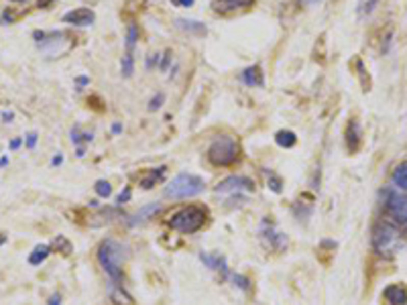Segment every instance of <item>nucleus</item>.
<instances>
[{"label":"nucleus","instance_id":"1","mask_svg":"<svg viewBox=\"0 0 407 305\" xmlns=\"http://www.w3.org/2000/svg\"><path fill=\"white\" fill-rule=\"evenodd\" d=\"M371 242H373L375 252L383 259H395L401 252V248H405L401 230L393 226L391 222H377L373 228Z\"/></svg>","mask_w":407,"mask_h":305},{"label":"nucleus","instance_id":"2","mask_svg":"<svg viewBox=\"0 0 407 305\" xmlns=\"http://www.w3.org/2000/svg\"><path fill=\"white\" fill-rule=\"evenodd\" d=\"M129 250L126 246H122L120 242L106 238L100 246H98V263L102 265L104 273L108 275V279L112 281V285H122V263L126 261Z\"/></svg>","mask_w":407,"mask_h":305},{"label":"nucleus","instance_id":"3","mask_svg":"<svg viewBox=\"0 0 407 305\" xmlns=\"http://www.w3.org/2000/svg\"><path fill=\"white\" fill-rule=\"evenodd\" d=\"M206 155H208V161L214 167H230L240 159V145H238L236 139L222 135V137H216L212 141Z\"/></svg>","mask_w":407,"mask_h":305},{"label":"nucleus","instance_id":"4","mask_svg":"<svg viewBox=\"0 0 407 305\" xmlns=\"http://www.w3.org/2000/svg\"><path fill=\"white\" fill-rule=\"evenodd\" d=\"M208 222V210L204 206H198V204H192L184 210H180L171 220H169V226L171 230L175 232H182V234H194L198 230H202Z\"/></svg>","mask_w":407,"mask_h":305},{"label":"nucleus","instance_id":"5","mask_svg":"<svg viewBox=\"0 0 407 305\" xmlns=\"http://www.w3.org/2000/svg\"><path fill=\"white\" fill-rule=\"evenodd\" d=\"M35 43L39 45L41 51H45L49 57H59L63 53H67L73 45L71 35L63 33V31H35L33 33Z\"/></svg>","mask_w":407,"mask_h":305},{"label":"nucleus","instance_id":"6","mask_svg":"<svg viewBox=\"0 0 407 305\" xmlns=\"http://www.w3.org/2000/svg\"><path fill=\"white\" fill-rule=\"evenodd\" d=\"M206 189L202 177L194 175V173H180L177 177L171 179V183L165 187V197H173V199H186V197H194L200 195Z\"/></svg>","mask_w":407,"mask_h":305},{"label":"nucleus","instance_id":"7","mask_svg":"<svg viewBox=\"0 0 407 305\" xmlns=\"http://www.w3.org/2000/svg\"><path fill=\"white\" fill-rule=\"evenodd\" d=\"M383 206H385L387 214L395 222L407 224V195L395 191V189H385V193H383Z\"/></svg>","mask_w":407,"mask_h":305},{"label":"nucleus","instance_id":"8","mask_svg":"<svg viewBox=\"0 0 407 305\" xmlns=\"http://www.w3.org/2000/svg\"><path fill=\"white\" fill-rule=\"evenodd\" d=\"M259 238H261V242L265 244V248H271V250H275V252H281L285 246H287V236L283 234V232H279L277 228H275V224L271 222V220H263V224H261V228H259Z\"/></svg>","mask_w":407,"mask_h":305},{"label":"nucleus","instance_id":"9","mask_svg":"<svg viewBox=\"0 0 407 305\" xmlns=\"http://www.w3.org/2000/svg\"><path fill=\"white\" fill-rule=\"evenodd\" d=\"M252 189H255L252 179L244 175H230L216 185V193H240V191H252Z\"/></svg>","mask_w":407,"mask_h":305},{"label":"nucleus","instance_id":"10","mask_svg":"<svg viewBox=\"0 0 407 305\" xmlns=\"http://www.w3.org/2000/svg\"><path fill=\"white\" fill-rule=\"evenodd\" d=\"M61 20L67 24H73V27H90L96 20V12L92 8H73V10L65 12Z\"/></svg>","mask_w":407,"mask_h":305},{"label":"nucleus","instance_id":"11","mask_svg":"<svg viewBox=\"0 0 407 305\" xmlns=\"http://www.w3.org/2000/svg\"><path fill=\"white\" fill-rule=\"evenodd\" d=\"M346 147L350 152H359L363 147V129L357 118H350L346 124Z\"/></svg>","mask_w":407,"mask_h":305},{"label":"nucleus","instance_id":"12","mask_svg":"<svg viewBox=\"0 0 407 305\" xmlns=\"http://www.w3.org/2000/svg\"><path fill=\"white\" fill-rule=\"evenodd\" d=\"M200 261H202L208 269H212V271L220 273V275H222V279L230 277V273H228V263H226V257H222L220 252H214V255L200 252Z\"/></svg>","mask_w":407,"mask_h":305},{"label":"nucleus","instance_id":"13","mask_svg":"<svg viewBox=\"0 0 407 305\" xmlns=\"http://www.w3.org/2000/svg\"><path fill=\"white\" fill-rule=\"evenodd\" d=\"M383 299L389 305H407V287L403 283H391L383 289Z\"/></svg>","mask_w":407,"mask_h":305},{"label":"nucleus","instance_id":"14","mask_svg":"<svg viewBox=\"0 0 407 305\" xmlns=\"http://www.w3.org/2000/svg\"><path fill=\"white\" fill-rule=\"evenodd\" d=\"M240 80L250 86V88H263L265 86V75H263V67L261 65H250L240 73Z\"/></svg>","mask_w":407,"mask_h":305},{"label":"nucleus","instance_id":"15","mask_svg":"<svg viewBox=\"0 0 407 305\" xmlns=\"http://www.w3.org/2000/svg\"><path fill=\"white\" fill-rule=\"evenodd\" d=\"M252 2L255 0H212V6L216 12H232L238 8H246Z\"/></svg>","mask_w":407,"mask_h":305},{"label":"nucleus","instance_id":"16","mask_svg":"<svg viewBox=\"0 0 407 305\" xmlns=\"http://www.w3.org/2000/svg\"><path fill=\"white\" fill-rule=\"evenodd\" d=\"M175 27L177 29H182L184 33H190V35H198V37H202L208 33V29H206V24L200 22V20H188V18H177L175 20Z\"/></svg>","mask_w":407,"mask_h":305},{"label":"nucleus","instance_id":"17","mask_svg":"<svg viewBox=\"0 0 407 305\" xmlns=\"http://www.w3.org/2000/svg\"><path fill=\"white\" fill-rule=\"evenodd\" d=\"M165 171H167V167H155V169H149V171L141 177V187H143V189H151V187H155V183H159V181L165 177Z\"/></svg>","mask_w":407,"mask_h":305},{"label":"nucleus","instance_id":"18","mask_svg":"<svg viewBox=\"0 0 407 305\" xmlns=\"http://www.w3.org/2000/svg\"><path fill=\"white\" fill-rule=\"evenodd\" d=\"M114 218H120V212H118V210H114V208H106V210H100L98 214L90 216L88 224H90V226H104V224L112 222Z\"/></svg>","mask_w":407,"mask_h":305},{"label":"nucleus","instance_id":"19","mask_svg":"<svg viewBox=\"0 0 407 305\" xmlns=\"http://www.w3.org/2000/svg\"><path fill=\"white\" fill-rule=\"evenodd\" d=\"M161 210V206L159 204H149V206H145V208H141L131 220H129V224L131 226H137V224H143V222H147L149 218H153L157 212Z\"/></svg>","mask_w":407,"mask_h":305},{"label":"nucleus","instance_id":"20","mask_svg":"<svg viewBox=\"0 0 407 305\" xmlns=\"http://www.w3.org/2000/svg\"><path fill=\"white\" fill-rule=\"evenodd\" d=\"M110 299L114 305H135V299L122 289V285H112L110 287Z\"/></svg>","mask_w":407,"mask_h":305},{"label":"nucleus","instance_id":"21","mask_svg":"<svg viewBox=\"0 0 407 305\" xmlns=\"http://www.w3.org/2000/svg\"><path fill=\"white\" fill-rule=\"evenodd\" d=\"M49 255H51V246H49V244H39V246H35V250L29 255V265L39 267L41 263L47 261Z\"/></svg>","mask_w":407,"mask_h":305},{"label":"nucleus","instance_id":"22","mask_svg":"<svg viewBox=\"0 0 407 305\" xmlns=\"http://www.w3.org/2000/svg\"><path fill=\"white\" fill-rule=\"evenodd\" d=\"M391 181H393L395 187L405 189L407 191V161L399 163V165L395 167V171H393V175H391Z\"/></svg>","mask_w":407,"mask_h":305},{"label":"nucleus","instance_id":"23","mask_svg":"<svg viewBox=\"0 0 407 305\" xmlns=\"http://www.w3.org/2000/svg\"><path fill=\"white\" fill-rule=\"evenodd\" d=\"M275 143H277L279 147H283V149H291V147H295L297 137H295V133H291V131H279V133L275 135Z\"/></svg>","mask_w":407,"mask_h":305},{"label":"nucleus","instance_id":"24","mask_svg":"<svg viewBox=\"0 0 407 305\" xmlns=\"http://www.w3.org/2000/svg\"><path fill=\"white\" fill-rule=\"evenodd\" d=\"M55 248V252H61L63 257H69L71 255V250H73V246H71V242L65 238V236H55L53 238V242H51V250Z\"/></svg>","mask_w":407,"mask_h":305},{"label":"nucleus","instance_id":"25","mask_svg":"<svg viewBox=\"0 0 407 305\" xmlns=\"http://www.w3.org/2000/svg\"><path fill=\"white\" fill-rule=\"evenodd\" d=\"M137 41H139V27H137V22H129V27H126V41H124L126 53H133Z\"/></svg>","mask_w":407,"mask_h":305},{"label":"nucleus","instance_id":"26","mask_svg":"<svg viewBox=\"0 0 407 305\" xmlns=\"http://www.w3.org/2000/svg\"><path fill=\"white\" fill-rule=\"evenodd\" d=\"M120 71H122V78H131L133 71H135V57L133 53H126L120 61Z\"/></svg>","mask_w":407,"mask_h":305},{"label":"nucleus","instance_id":"27","mask_svg":"<svg viewBox=\"0 0 407 305\" xmlns=\"http://www.w3.org/2000/svg\"><path fill=\"white\" fill-rule=\"evenodd\" d=\"M20 16H22V12H14L12 6H8V8H4L2 14H0V24H12V22H16Z\"/></svg>","mask_w":407,"mask_h":305},{"label":"nucleus","instance_id":"28","mask_svg":"<svg viewBox=\"0 0 407 305\" xmlns=\"http://www.w3.org/2000/svg\"><path fill=\"white\" fill-rule=\"evenodd\" d=\"M94 189H96V193H98L100 197H110V193H112V185H110L108 181H104V179L96 181Z\"/></svg>","mask_w":407,"mask_h":305},{"label":"nucleus","instance_id":"29","mask_svg":"<svg viewBox=\"0 0 407 305\" xmlns=\"http://www.w3.org/2000/svg\"><path fill=\"white\" fill-rule=\"evenodd\" d=\"M230 279H232L234 285H236L238 289H242L244 293L250 291V279H246V277H242V275H230Z\"/></svg>","mask_w":407,"mask_h":305},{"label":"nucleus","instance_id":"30","mask_svg":"<svg viewBox=\"0 0 407 305\" xmlns=\"http://www.w3.org/2000/svg\"><path fill=\"white\" fill-rule=\"evenodd\" d=\"M267 175H269V187H271L275 193H281V189H283V187H281V185H283L281 177H279V175H275L273 171H269Z\"/></svg>","mask_w":407,"mask_h":305},{"label":"nucleus","instance_id":"31","mask_svg":"<svg viewBox=\"0 0 407 305\" xmlns=\"http://www.w3.org/2000/svg\"><path fill=\"white\" fill-rule=\"evenodd\" d=\"M163 102H165V94H163V92H159L157 96H153V98H151V102H149V110H151V112L159 110V108L163 106Z\"/></svg>","mask_w":407,"mask_h":305},{"label":"nucleus","instance_id":"32","mask_svg":"<svg viewBox=\"0 0 407 305\" xmlns=\"http://www.w3.org/2000/svg\"><path fill=\"white\" fill-rule=\"evenodd\" d=\"M131 197H133V189H131V185H126V187L120 191V195L116 197V204H118V206H122V204H126Z\"/></svg>","mask_w":407,"mask_h":305},{"label":"nucleus","instance_id":"33","mask_svg":"<svg viewBox=\"0 0 407 305\" xmlns=\"http://www.w3.org/2000/svg\"><path fill=\"white\" fill-rule=\"evenodd\" d=\"M84 141V133H82V129H80V124H75L73 129H71V143L73 145H78L80 147V143Z\"/></svg>","mask_w":407,"mask_h":305},{"label":"nucleus","instance_id":"34","mask_svg":"<svg viewBox=\"0 0 407 305\" xmlns=\"http://www.w3.org/2000/svg\"><path fill=\"white\" fill-rule=\"evenodd\" d=\"M159 59H161L159 53H151V55H147V69H153L155 65H159Z\"/></svg>","mask_w":407,"mask_h":305},{"label":"nucleus","instance_id":"35","mask_svg":"<svg viewBox=\"0 0 407 305\" xmlns=\"http://www.w3.org/2000/svg\"><path fill=\"white\" fill-rule=\"evenodd\" d=\"M171 55H173L171 51H165V53H163V59H161V63H159V69H161V71H165V69L169 67V61H171Z\"/></svg>","mask_w":407,"mask_h":305},{"label":"nucleus","instance_id":"36","mask_svg":"<svg viewBox=\"0 0 407 305\" xmlns=\"http://www.w3.org/2000/svg\"><path fill=\"white\" fill-rule=\"evenodd\" d=\"M37 139H39V137H37V133H29V135H27V139H24V143H27V149H31V151H33V149H35V145H37Z\"/></svg>","mask_w":407,"mask_h":305},{"label":"nucleus","instance_id":"37","mask_svg":"<svg viewBox=\"0 0 407 305\" xmlns=\"http://www.w3.org/2000/svg\"><path fill=\"white\" fill-rule=\"evenodd\" d=\"M379 2H381V0H367V2H365V12H367V14H371V12H373V10L379 6Z\"/></svg>","mask_w":407,"mask_h":305},{"label":"nucleus","instance_id":"38","mask_svg":"<svg viewBox=\"0 0 407 305\" xmlns=\"http://www.w3.org/2000/svg\"><path fill=\"white\" fill-rule=\"evenodd\" d=\"M75 84H78V90H82L84 86H88V84H90V78H88V75H80V78L75 80Z\"/></svg>","mask_w":407,"mask_h":305},{"label":"nucleus","instance_id":"39","mask_svg":"<svg viewBox=\"0 0 407 305\" xmlns=\"http://www.w3.org/2000/svg\"><path fill=\"white\" fill-rule=\"evenodd\" d=\"M20 145H22V139H12V141H10V151L20 149Z\"/></svg>","mask_w":407,"mask_h":305},{"label":"nucleus","instance_id":"40","mask_svg":"<svg viewBox=\"0 0 407 305\" xmlns=\"http://www.w3.org/2000/svg\"><path fill=\"white\" fill-rule=\"evenodd\" d=\"M61 163H63V155H61V152L55 155V157L51 159V165H53V167H57V165H61Z\"/></svg>","mask_w":407,"mask_h":305},{"label":"nucleus","instance_id":"41","mask_svg":"<svg viewBox=\"0 0 407 305\" xmlns=\"http://www.w3.org/2000/svg\"><path fill=\"white\" fill-rule=\"evenodd\" d=\"M177 6H186V8H190V6H194V0H173Z\"/></svg>","mask_w":407,"mask_h":305},{"label":"nucleus","instance_id":"42","mask_svg":"<svg viewBox=\"0 0 407 305\" xmlns=\"http://www.w3.org/2000/svg\"><path fill=\"white\" fill-rule=\"evenodd\" d=\"M49 305H61V295H59V293L51 295V299H49Z\"/></svg>","mask_w":407,"mask_h":305},{"label":"nucleus","instance_id":"43","mask_svg":"<svg viewBox=\"0 0 407 305\" xmlns=\"http://www.w3.org/2000/svg\"><path fill=\"white\" fill-rule=\"evenodd\" d=\"M53 4V0H37V6L39 8H49Z\"/></svg>","mask_w":407,"mask_h":305},{"label":"nucleus","instance_id":"44","mask_svg":"<svg viewBox=\"0 0 407 305\" xmlns=\"http://www.w3.org/2000/svg\"><path fill=\"white\" fill-rule=\"evenodd\" d=\"M12 118H14L12 112H2V120H4V122H12Z\"/></svg>","mask_w":407,"mask_h":305},{"label":"nucleus","instance_id":"45","mask_svg":"<svg viewBox=\"0 0 407 305\" xmlns=\"http://www.w3.org/2000/svg\"><path fill=\"white\" fill-rule=\"evenodd\" d=\"M112 133H114V135L122 133V124H120V122H114V124H112Z\"/></svg>","mask_w":407,"mask_h":305},{"label":"nucleus","instance_id":"46","mask_svg":"<svg viewBox=\"0 0 407 305\" xmlns=\"http://www.w3.org/2000/svg\"><path fill=\"white\" fill-rule=\"evenodd\" d=\"M6 240H8V236H6V234H0V246L6 244Z\"/></svg>","mask_w":407,"mask_h":305},{"label":"nucleus","instance_id":"47","mask_svg":"<svg viewBox=\"0 0 407 305\" xmlns=\"http://www.w3.org/2000/svg\"><path fill=\"white\" fill-rule=\"evenodd\" d=\"M299 2H303V4H316V2H322V0H299Z\"/></svg>","mask_w":407,"mask_h":305},{"label":"nucleus","instance_id":"48","mask_svg":"<svg viewBox=\"0 0 407 305\" xmlns=\"http://www.w3.org/2000/svg\"><path fill=\"white\" fill-rule=\"evenodd\" d=\"M6 163H8V157H2V159H0V167H4Z\"/></svg>","mask_w":407,"mask_h":305},{"label":"nucleus","instance_id":"49","mask_svg":"<svg viewBox=\"0 0 407 305\" xmlns=\"http://www.w3.org/2000/svg\"><path fill=\"white\" fill-rule=\"evenodd\" d=\"M8 2H18V4H29L31 0H8Z\"/></svg>","mask_w":407,"mask_h":305}]
</instances>
